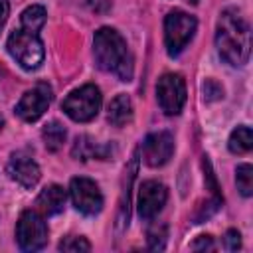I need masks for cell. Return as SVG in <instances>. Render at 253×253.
<instances>
[{
	"mask_svg": "<svg viewBox=\"0 0 253 253\" xmlns=\"http://www.w3.org/2000/svg\"><path fill=\"white\" fill-rule=\"evenodd\" d=\"M215 45L219 55L229 63V65H243L249 59L251 51V34L249 26L243 20V16L229 8L223 10L217 28H215Z\"/></svg>",
	"mask_w": 253,
	"mask_h": 253,
	"instance_id": "6da1fadb",
	"label": "cell"
},
{
	"mask_svg": "<svg viewBox=\"0 0 253 253\" xmlns=\"http://www.w3.org/2000/svg\"><path fill=\"white\" fill-rule=\"evenodd\" d=\"M93 55L97 65L119 77L121 81H130L132 79V53L125 42V38L113 30V28H101L95 32L93 38Z\"/></svg>",
	"mask_w": 253,
	"mask_h": 253,
	"instance_id": "7a4b0ae2",
	"label": "cell"
},
{
	"mask_svg": "<svg viewBox=\"0 0 253 253\" xmlns=\"http://www.w3.org/2000/svg\"><path fill=\"white\" fill-rule=\"evenodd\" d=\"M8 53L24 67V69H38L43 61V43L36 32L18 28L8 36L6 42Z\"/></svg>",
	"mask_w": 253,
	"mask_h": 253,
	"instance_id": "3957f363",
	"label": "cell"
},
{
	"mask_svg": "<svg viewBox=\"0 0 253 253\" xmlns=\"http://www.w3.org/2000/svg\"><path fill=\"white\" fill-rule=\"evenodd\" d=\"M61 109L65 111V115L77 123H89L97 117L99 109H101V91L97 85L87 83L75 91H71L63 103Z\"/></svg>",
	"mask_w": 253,
	"mask_h": 253,
	"instance_id": "277c9868",
	"label": "cell"
},
{
	"mask_svg": "<svg viewBox=\"0 0 253 253\" xmlns=\"http://www.w3.org/2000/svg\"><path fill=\"white\" fill-rule=\"evenodd\" d=\"M196 18L182 12V10H172L166 20H164V43L170 55H178L188 42L192 40L196 32Z\"/></svg>",
	"mask_w": 253,
	"mask_h": 253,
	"instance_id": "5b68a950",
	"label": "cell"
},
{
	"mask_svg": "<svg viewBox=\"0 0 253 253\" xmlns=\"http://www.w3.org/2000/svg\"><path fill=\"white\" fill-rule=\"evenodd\" d=\"M16 241L24 251L42 249L47 243V225L43 215L34 210H26L16 223Z\"/></svg>",
	"mask_w": 253,
	"mask_h": 253,
	"instance_id": "8992f818",
	"label": "cell"
},
{
	"mask_svg": "<svg viewBox=\"0 0 253 253\" xmlns=\"http://www.w3.org/2000/svg\"><path fill=\"white\" fill-rule=\"evenodd\" d=\"M156 99L166 115H178L186 103V81L180 73H164L156 83Z\"/></svg>",
	"mask_w": 253,
	"mask_h": 253,
	"instance_id": "52a82bcc",
	"label": "cell"
},
{
	"mask_svg": "<svg viewBox=\"0 0 253 253\" xmlns=\"http://www.w3.org/2000/svg\"><path fill=\"white\" fill-rule=\"evenodd\" d=\"M69 194L73 206L85 215H97L103 210V194L99 186L89 178H73L69 184Z\"/></svg>",
	"mask_w": 253,
	"mask_h": 253,
	"instance_id": "ba28073f",
	"label": "cell"
},
{
	"mask_svg": "<svg viewBox=\"0 0 253 253\" xmlns=\"http://www.w3.org/2000/svg\"><path fill=\"white\" fill-rule=\"evenodd\" d=\"M49 103H51V87L47 83H38L36 87H32L22 95V99L16 105V115L26 123H34L47 111Z\"/></svg>",
	"mask_w": 253,
	"mask_h": 253,
	"instance_id": "9c48e42d",
	"label": "cell"
},
{
	"mask_svg": "<svg viewBox=\"0 0 253 253\" xmlns=\"http://www.w3.org/2000/svg\"><path fill=\"white\" fill-rule=\"evenodd\" d=\"M6 172H8V176L14 182H18L20 186H24L28 190L34 188L40 182V176H42L38 162L26 150H18V152H14L10 156L8 166H6Z\"/></svg>",
	"mask_w": 253,
	"mask_h": 253,
	"instance_id": "30bf717a",
	"label": "cell"
},
{
	"mask_svg": "<svg viewBox=\"0 0 253 253\" xmlns=\"http://www.w3.org/2000/svg\"><path fill=\"white\" fill-rule=\"evenodd\" d=\"M172 152H174V138L166 130L152 132L142 142V158L152 168H158V166L166 164L170 160Z\"/></svg>",
	"mask_w": 253,
	"mask_h": 253,
	"instance_id": "8fae6325",
	"label": "cell"
},
{
	"mask_svg": "<svg viewBox=\"0 0 253 253\" xmlns=\"http://www.w3.org/2000/svg\"><path fill=\"white\" fill-rule=\"evenodd\" d=\"M168 198V192L164 184L156 180H146L138 188V215L142 219H152L158 215V211L164 208Z\"/></svg>",
	"mask_w": 253,
	"mask_h": 253,
	"instance_id": "7c38bea8",
	"label": "cell"
},
{
	"mask_svg": "<svg viewBox=\"0 0 253 253\" xmlns=\"http://www.w3.org/2000/svg\"><path fill=\"white\" fill-rule=\"evenodd\" d=\"M65 200H67L65 190L57 184H49L40 192V196L36 200V206H38L42 215H57V213L63 211Z\"/></svg>",
	"mask_w": 253,
	"mask_h": 253,
	"instance_id": "4fadbf2b",
	"label": "cell"
},
{
	"mask_svg": "<svg viewBox=\"0 0 253 253\" xmlns=\"http://www.w3.org/2000/svg\"><path fill=\"white\" fill-rule=\"evenodd\" d=\"M130 119H132V103H130L128 95L121 93L111 101L109 113H107V121L113 126H125L126 123H130Z\"/></svg>",
	"mask_w": 253,
	"mask_h": 253,
	"instance_id": "5bb4252c",
	"label": "cell"
},
{
	"mask_svg": "<svg viewBox=\"0 0 253 253\" xmlns=\"http://www.w3.org/2000/svg\"><path fill=\"white\" fill-rule=\"evenodd\" d=\"M73 156L77 160H89L93 156L97 158H107V148L95 144L89 136H77L75 144H73Z\"/></svg>",
	"mask_w": 253,
	"mask_h": 253,
	"instance_id": "9a60e30c",
	"label": "cell"
},
{
	"mask_svg": "<svg viewBox=\"0 0 253 253\" xmlns=\"http://www.w3.org/2000/svg\"><path fill=\"white\" fill-rule=\"evenodd\" d=\"M227 146H229V150H231L233 154H245V152H249V150L253 148V134H251V128L245 126V125L237 126V128L231 132Z\"/></svg>",
	"mask_w": 253,
	"mask_h": 253,
	"instance_id": "2e32d148",
	"label": "cell"
},
{
	"mask_svg": "<svg viewBox=\"0 0 253 253\" xmlns=\"http://www.w3.org/2000/svg\"><path fill=\"white\" fill-rule=\"evenodd\" d=\"M42 136H43V142H45V148L55 152L63 146L65 142V136H67V130L63 128V125H59L57 121H51L43 126L42 130Z\"/></svg>",
	"mask_w": 253,
	"mask_h": 253,
	"instance_id": "e0dca14e",
	"label": "cell"
},
{
	"mask_svg": "<svg viewBox=\"0 0 253 253\" xmlns=\"http://www.w3.org/2000/svg\"><path fill=\"white\" fill-rule=\"evenodd\" d=\"M45 24V8L43 6H30L22 12V28L24 30H30V32H40L42 26Z\"/></svg>",
	"mask_w": 253,
	"mask_h": 253,
	"instance_id": "ac0fdd59",
	"label": "cell"
},
{
	"mask_svg": "<svg viewBox=\"0 0 253 253\" xmlns=\"http://www.w3.org/2000/svg\"><path fill=\"white\" fill-rule=\"evenodd\" d=\"M235 180H237V190L249 198L253 194V168L251 164H239L235 170Z\"/></svg>",
	"mask_w": 253,
	"mask_h": 253,
	"instance_id": "d6986e66",
	"label": "cell"
},
{
	"mask_svg": "<svg viewBox=\"0 0 253 253\" xmlns=\"http://www.w3.org/2000/svg\"><path fill=\"white\" fill-rule=\"evenodd\" d=\"M59 251H91V243L85 237L77 235H67L59 241Z\"/></svg>",
	"mask_w": 253,
	"mask_h": 253,
	"instance_id": "ffe728a7",
	"label": "cell"
},
{
	"mask_svg": "<svg viewBox=\"0 0 253 253\" xmlns=\"http://www.w3.org/2000/svg\"><path fill=\"white\" fill-rule=\"evenodd\" d=\"M166 245V227L160 225V227H154L148 231V247L152 251H162Z\"/></svg>",
	"mask_w": 253,
	"mask_h": 253,
	"instance_id": "44dd1931",
	"label": "cell"
},
{
	"mask_svg": "<svg viewBox=\"0 0 253 253\" xmlns=\"http://www.w3.org/2000/svg\"><path fill=\"white\" fill-rule=\"evenodd\" d=\"M223 95V89L213 81V79H208L206 83H204V97H206V101H215V99H219Z\"/></svg>",
	"mask_w": 253,
	"mask_h": 253,
	"instance_id": "7402d4cb",
	"label": "cell"
},
{
	"mask_svg": "<svg viewBox=\"0 0 253 253\" xmlns=\"http://www.w3.org/2000/svg\"><path fill=\"white\" fill-rule=\"evenodd\" d=\"M223 243H225V249L227 251H237L241 247V235L237 229H229L223 237Z\"/></svg>",
	"mask_w": 253,
	"mask_h": 253,
	"instance_id": "603a6c76",
	"label": "cell"
},
{
	"mask_svg": "<svg viewBox=\"0 0 253 253\" xmlns=\"http://www.w3.org/2000/svg\"><path fill=\"white\" fill-rule=\"evenodd\" d=\"M194 251H202V249H213V239L211 235H200L194 243H192Z\"/></svg>",
	"mask_w": 253,
	"mask_h": 253,
	"instance_id": "cb8c5ba5",
	"label": "cell"
},
{
	"mask_svg": "<svg viewBox=\"0 0 253 253\" xmlns=\"http://www.w3.org/2000/svg\"><path fill=\"white\" fill-rule=\"evenodd\" d=\"M8 12H10V4H8V0H0V32H2L6 20H8Z\"/></svg>",
	"mask_w": 253,
	"mask_h": 253,
	"instance_id": "d4e9b609",
	"label": "cell"
},
{
	"mask_svg": "<svg viewBox=\"0 0 253 253\" xmlns=\"http://www.w3.org/2000/svg\"><path fill=\"white\" fill-rule=\"evenodd\" d=\"M89 4L95 12H105L109 8V0H89Z\"/></svg>",
	"mask_w": 253,
	"mask_h": 253,
	"instance_id": "484cf974",
	"label": "cell"
},
{
	"mask_svg": "<svg viewBox=\"0 0 253 253\" xmlns=\"http://www.w3.org/2000/svg\"><path fill=\"white\" fill-rule=\"evenodd\" d=\"M2 126H4V119L0 117V130H2Z\"/></svg>",
	"mask_w": 253,
	"mask_h": 253,
	"instance_id": "4316f807",
	"label": "cell"
}]
</instances>
